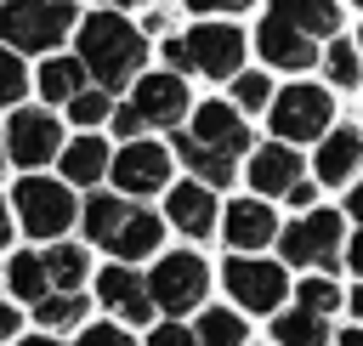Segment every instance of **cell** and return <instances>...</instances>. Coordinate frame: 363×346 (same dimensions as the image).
I'll return each mask as SVG.
<instances>
[{"label": "cell", "instance_id": "1", "mask_svg": "<svg viewBox=\"0 0 363 346\" xmlns=\"http://www.w3.org/2000/svg\"><path fill=\"white\" fill-rule=\"evenodd\" d=\"M74 51L79 62L91 68L96 85H108L113 96L130 91V79L147 68L153 57V34L130 17V11H113V6H91L79 11V28H74Z\"/></svg>", "mask_w": 363, "mask_h": 346}, {"label": "cell", "instance_id": "2", "mask_svg": "<svg viewBox=\"0 0 363 346\" xmlns=\"http://www.w3.org/2000/svg\"><path fill=\"white\" fill-rule=\"evenodd\" d=\"M79 28V0H0V45L23 57L62 51Z\"/></svg>", "mask_w": 363, "mask_h": 346}, {"label": "cell", "instance_id": "3", "mask_svg": "<svg viewBox=\"0 0 363 346\" xmlns=\"http://www.w3.org/2000/svg\"><path fill=\"white\" fill-rule=\"evenodd\" d=\"M335 96H340L335 85L295 74L289 85H278V96H272V108H267V130H272L278 142L306 147V142H318V136L340 119V102H335Z\"/></svg>", "mask_w": 363, "mask_h": 346}, {"label": "cell", "instance_id": "4", "mask_svg": "<svg viewBox=\"0 0 363 346\" xmlns=\"http://www.w3.org/2000/svg\"><path fill=\"white\" fill-rule=\"evenodd\" d=\"M11 210H17V227L28 238H62L74 221H79V199H74V182L62 176H45V170H23L17 187H11Z\"/></svg>", "mask_w": 363, "mask_h": 346}, {"label": "cell", "instance_id": "5", "mask_svg": "<svg viewBox=\"0 0 363 346\" xmlns=\"http://www.w3.org/2000/svg\"><path fill=\"white\" fill-rule=\"evenodd\" d=\"M187 45V79H233L250 62V28H238V17H193L182 28Z\"/></svg>", "mask_w": 363, "mask_h": 346}, {"label": "cell", "instance_id": "6", "mask_svg": "<svg viewBox=\"0 0 363 346\" xmlns=\"http://www.w3.org/2000/svg\"><path fill=\"white\" fill-rule=\"evenodd\" d=\"M340 244H346V210H301L284 233H278V261L284 267H323L335 272L340 267Z\"/></svg>", "mask_w": 363, "mask_h": 346}, {"label": "cell", "instance_id": "7", "mask_svg": "<svg viewBox=\"0 0 363 346\" xmlns=\"http://www.w3.org/2000/svg\"><path fill=\"white\" fill-rule=\"evenodd\" d=\"M62 142H68V130H62V119H57L51 102H17V108H6V153H11L17 170L57 164Z\"/></svg>", "mask_w": 363, "mask_h": 346}, {"label": "cell", "instance_id": "8", "mask_svg": "<svg viewBox=\"0 0 363 346\" xmlns=\"http://www.w3.org/2000/svg\"><path fill=\"white\" fill-rule=\"evenodd\" d=\"M210 278H216V272H210V261H204L199 250H159V261H153V272H147V289H153V306H159V312L182 318V312L204 306Z\"/></svg>", "mask_w": 363, "mask_h": 346}, {"label": "cell", "instance_id": "9", "mask_svg": "<svg viewBox=\"0 0 363 346\" xmlns=\"http://www.w3.org/2000/svg\"><path fill=\"white\" fill-rule=\"evenodd\" d=\"M170 170H176V147L159 142V136H130L113 147V164H108V182L125 193V199H153L170 187Z\"/></svg>", "mask_w": 363, "mask_h": 346}, {"label": "cell", "instance_id": "10", "mask_svg": "<svg viewBox=\"0 0 363 346\" xmlns=\"http://www.w3.org/2000/svg\"><path fill=\"white\" fill-rule=\"evenodd\" d=\"M125 96L136 102V113L147 119V130H176V125H187V113H193V85H187V74H176V68H164V62H159V68H142Z\"/></svg>", "mask_w": 363, "mask_h": 346}, {"label": "cell", "instance_id": "11", "mask_svg": "<svg viewBox=\"0 0 363 346\" xmlns=\"http://www.w3.org/2000/svg\"><path fill=\"white\" fill-rule=\"evenodd\" d=\"M221 284H227L233 306H244V312H278V306H284V295H289V272H284V261L244 255V250H233V255H227Z\"/></svg>", "mask_w": 363, "mask_h": 346}, {"label": "cell", "instance_id": "12", "mask_svg": "<svg viewBox=\"0 0 363 346\" xmlns=\"http://www.w3.org/2000/svg\"><path fill=\"white\" fill-rule=\"evenodd\" d=\"M250 51H255V62L261 68H272V74H312L318 68V57H323V40H312L306 28H295V23H284V17H267L261 11V23H255V34H250Z\"/></svg>", "mask_w": 363, "mask_h": 346}, {"label": "cell", "instance_id": "13", "mask_svg": "<svg viewBox=\"0 0 363 346\" xmlns=\"http://www.w3.org/2000/svg\"><path fill=\"white\" fill-rule=\"evenodd\" d=\"M187 136L204 142V147H216V153H233V159H250V147H255V130H250V119H244V108H238L233 96H204V102H193Z\"/></svg>", "mask_w": 363, "mask_h": 346}, {"label": "cell", "instance_id": "14", "mask_svg": "<svg viewBox=\"0 0 363 346\" xmlns=\"http://www.w3.org/2000/svg\"><path fill=\"white\" fill-rule=\"evenodd\" d=\"M164 221L182 233V238H210L221 233V199L210 182L187 176V182H170L164 187Z\"/></svg>", "mask_w": 363, "mask_h": 346}, {"label": "cell", "instance_id": "15", "mask_svg": "<svg viewBox=\"0 0 363 346\" xmlns=\"http://www.w3.org/2000/svg\"><path fill=\"white\" fill-rule=\"evenodd\" d=\"M278 233H284V221H278V210H272L261 193H244V199L221 204V238H227L233 250L261 255L267 244H278Z\"/></svg>", "mask_w": 363, "mask_h": 346}, {"label": "cell", "instance_id": "16", "mask_svg": "<svg viewBox=\"0 0 363 346\" xmlns=\"http://www.w3.org/2000/svg\"><path fill=\"white\" fill-rule=\"evenodd\" d=\"M306 176V159H301V147L295 142H255L250 147V164H244V182H250V193H261V199H284L295 182Z\"/></svg>", "mask_w": 363, "mask_h": 346}, {"label": "cell", "instance_id": "17", "mask_svg": "<svg viewBox=\"0 0 363 346\" xmlns=\"http://www.w3.org/2000/svg\"><path fill=\"white\" fill-rule=\"evenodd\" d=\"M96 301L125 323H147L153 318V289H147V272H136V261H108L96 272Z\"/></svg>", "mask_w": 363, "mask_h": 346}, {"label": "cell", "instance_id": "18", "mask_svg": "<svg viewBox=\"0 0 363 346\" xmlns=\"http://www.w3.org/2000/svg\"><path fill=\"white\" fill-rule=\"evenodd\" d=\"M312 176L323 187H352L363 176V125H329L312 153Z\"/></svg>", "mask_w": 363, "mask_h": 346}, {"label": "cell", "instance_id": "19", "mask_svg": "<svg viewBox=\"0 0 363 346\" xmlns=\"http://www.w3.org/2000/svg\"><path fill=\"white\" fill-rule=\"evenodd\" d=\"M108 164H113V147H108L102 130H79V136H68L62 153H57V176L74 182V187H85V193L108 182Z\"/></svg>", "mask_w": 363, "mask_h": 346}, {"label": "cell", "instance_id": "20", "mask_svg": "<svg viewBox=\"0 0 363 346\" xmlns=\"http://www.w3.org/2000/svg\"><path fill=\"white\" fill-rule=\"evenodd\" d=\"M91 85V68L79 62V51H45L40 57V68H34V96L40 102H51V108H62L74 91H85Z\"/></svg>", "mask_w": 363, "mask_h": 346}, {"label": "cell", "instance_id": "21", "mask_svg": "<svg viewBox=\"0 0 363 346\" xmlns=\"http://www.w3.org/2000/svg\"><path fill=\"white\" fill-rule=\"evenodd\" d=\"M136 210V199H125L119 187H91L85 204H79V227H85V244L108 250V238L125 227V216Z\"/></svg>", "mask_w": 363, "mask_h": 346}, {"label": "cell", "instance_id": "22", "mask_svg": "<svg viewBox=\"0 0 363 346\" xmlns=\"http://www.w3.org/2000/svg\"><path fill=\"white\" fill-rule=\"evenodd\" d=\"M261 11L306 28L312 40H329V34L346 28V0H261Z\"/></svg>", "mask_w": 363, "mask_h": 346}, {"label": "cell", "instance_id": "23", "mask_svg": "<svg viewBox=\"0 0 363 346\" xmlns=\"http://www.w3.org/2000/svg\"><path fill=\"white\" fill-rule=\"evenodd\" d=\"M170 147H176V164H187V176H199V182H210V187H233V182H238V159H233V153H216V147H204V142H193L187 125L170 130Z\"/></svg>", "mask_w": 363, "mask_h": 346}, {"label": "cell", "instance_id": "24", "mask_svg": "<svg viewBox=\"0 0 363 346\" xmlns=\"http://www.w3.org/2000/svg\"><path fill=\"white\" fill-rule=\"evenodd\" d=\"M164 227H170V221H164L159 210H142V204H136V210L125 216V227L108 238V255H113V261H147V255H159Z\"/></svg>", "mask_w": 363, "mask_h": 346}, {"label": "cell", "instance_id": "25", "mask_svg": "<svg viewBox=\"0 0 363 346\" xmlns=\"http://www.w3.org/2000/svg\"><path fill=\"white\" fill-rule=\"evenodd\" d=\"M318 74H323V85H335L340 96L363 91V45H357V34H329V40H323V57H318Z\"/></svg>", "mask_w": 363, "mask_h": 346}, {"label": "cell", "instance_id": "26", "mask_svg": "<svg viewBox=\"0 0 363 346\" xmlns=\"http://www.w3.org/2000/svg\"><path fill=\"white\" fill-rule=\"evenodd\" d=\"M272 340H278V346H329V318L295 301L289 312L272 318Z\"/></svg>", "mask_w": 363, "mask_h": 346}, {"label": "cell", "instance_id": "27", "mask_svg": "<svg viewBox=\"0 0 363 346\" xmlns=\"http://www.w3.org/2000/svg\"><path fill=\"white\" fill-rule=\"evenodd\" d=\"M6 289L17 295V301H45L51 295V272H45V250L34 255V250H17L11 261H6Z\"/></svg>", "mask_w": 363, "mask_h": 346}, {"label": "cell", "instance_id": "28", "mask_svg": "<svg viewBox=\"0 0 363 346\" xmlns=\"http://www.w3.org/2000/svg\"><path fill=\"white\" fill-rule=\"evenodd\" d=\"M45 272H51V289H79V284L91 278V255H85V244L51 238V250H45Z\"/></svg>", "mask_w": 363, "mask_h": 346}, {"label": "cell", "instance_id": "29", "mask_svg": "<svg viewBox=\"0 0 363 346\" xmlns=\"http://www.w3.org/2000/svg\"><path fill=\"white\" fill-rule=\"evenodd\" d=\"M227 96L244 108V113H267L272 108V96H278V85H272V68H238L233 79H227Z\"/></svg>", "mask_w": 363, "mask_h": 346}, {"label": "cell", "instance_id": "30", "mask_svg": "<svg viewBox=\"0 0 363 346\" xmlns=\"http://www.w3.org/2000/svg\"><path fill=\"white\" fill-rule=\"evenodd\" d=\"M113 102H119V96H113L108 85H96V79H91L85 91H74V96L62 102V113H68V125H79V130H96V125H108Z\"/></svg>", "mask_w": 363, "mask_h": 346}, {"label": "cell", "instance_id": "31", "mask_svg": "<svg viewBox=\"0 0 363 346\" xmlns=\"http://www.w3.org/2000/svg\"><path fill=\"white\" fill-rule=\"evenodd\" d=\"M193 335H199V346H244L250 323L238 318V306H204V318L193 323Z\"/></svg>", "mask_w": 363, "mask_h": 346}, {"label": "cell", "instance_id": "32", "mask_svg": "<svg viewBox=\"0 0 363 346\" xmlns=\"http://www.w3.org/2000/svg\"><path fill=\"white\" fill-rule=\"evenodd\" d=\"M85 312H91V301L79 289H51L45 301H34V323H45V329H79Z\"/></svg>", "mask_w": 363, "mask_h": 346}, {"label": "cell", "instance_id": "33", "mask_svg": "<svg viewBox=\"0 0 363 346\" xmlns=\"http://www.w3.org/2000/svg\"><path fill=\"white\" fill-rule=\"evenodd\" d=\"M28 91H34V68H28V57L11 51V45H0V108L28 102Z\"/></svg>", "mask_w": 363, "mask_h": 346}, {"label": "cell", "instance_id": "34", "mask_svg": "<svg viewBox=\"0 0 363 346\" xmlns=\"http://www.w3.org/2000/svg\"><path fill=\"white\" fill-rule=\"evenodd\" d=\"M295 301L329 318V312H340V284H335V278H301V284H295Z\"/></svg>", "mask_w": 363, "mask_h": 346}, {"label": "cell", "instance_id": "35", "mask_svg": "<svg viewBox=\"0 0 363 346\" xmlns=\"http://www.w3.org/2000/svg\"><path fill=\"white\" fill-rule=\"evenodd\" d=\"M108 125H113V136H119V142H130V136H147V119L136 113V102H130V96H119V102H113Z\"/></svg>", "mask_w": 363, "mask_h": 346}, {"label": "cell", "instance_id": "36", "mask_svg": "<svg viewBox=\"0 0 363 346\" xmlns=\"http://www.w3.org/2000/svg\"><path fill=\"white\" fill-rule=\"evenodd\" d=\"M250 6H261V0H182L187 17H244Z\"/></svg>", "mask_w": 363, "mask_h": 346}, {"label": "cell", "instance_id": "37", "mask_svg": "<svg viewBox=\"0 0 363 346\" xmlns=\"http://www.w3.org/2000/svg\"><path fill=\"white\" fill-rule=\"evenodd\" d=\"M79 346H136L125 329H113V323H91L85 335H79Z\"/></svg>", "mask_w": 363, "mask_h": 346}, {"label": "cell", "instance_id": "38", "mask_svg": "<svg viewBox=\"0 0 363 346\" xmlns=\"http://www.w3.org/2000/svg\"><path fill=\"white\" fill-rule=\"evenodd\" d=\"M318 187H323L318 176H301V182L284 193V204H289V210H312V204H318Z\"/></svg>", "mask_w": 363, "mask_h": 346}, {"label": "cell", "instance_id": "39", "mask_svg": "<svg viewBox=\"0 0 363 346\" xmlns=\"http://www.w3.org/2000/svg\"><path fill=\"white\" fill-rule=\"evenodd\" d=\"M147 346H199V335L182 329V323H159V329L147 335Z\"/></svg>", "mask_w": 363, "mask_h": 346}, {"label": "cell", "instance_id": "40", "mask_svg": "<svg viewBox=\"0 0 363 346\" xmlns=\"http://www.w3.org/2000/svg\"><path fill=\"white\" fill-rule=\"evenodd\" d=\"M340 210H346V221H357V227H363V176L340 193Z\"/></svg>", "mask_w": 363, "mask_h": 346}, {"label": "cell", "instance_id": "41", "mask_svg": "<svg viewBox=\"0 0 363 346\" xmlns=\"http://www.w3.org/2000/svg\"><path fill=\"white\" fill-rule=\"evenodd\" d=\"M11 233H17V210H11V199H0V250L11 244Z\"/></svg>", "mask_w": 363, "mask_h": 346}, {"label": "cell", "instance_id": "42", "mask_svg": "<svg viewBox=\"0 0 363 346\" xmlns=\"http://www.w3.org/2000/svg\"><path fill=\"white\" fill-rule=\"evenodd\" d=\"M346 267H352V272L363 278V227H357V233L346 238Z\"/></svg>", "mask_w": 363, "mask_h": 346}, {"label": "cell", "instance_id": "43", "mask_svg": "<svg viewBox=\"0 0 363 346\" xmlns=\"http://www.w3.org/2000/svg\"><path fill=\"white\" fill-rule=\"evenodd\" d=\"M96 6H113V11H147V6H159V0H96Z\"/></svg>", "mask_w": 363, "mask_h": 346}, {"label": "cell", "instance_id": "44", "mask_svg": "<svg viewBox=\"0 0 363 346\" xmlns=\"http://www.w3.org/2000/svg\"><path fill=\"white\" fill-rule=\"evenodd\" d=\"M11 346H57V340H51V335H28V340H23V335H17V340H11Z\"/></svg>", "mask_w": 363, "mask_h": 346}, {"label": "cell", "instance_id": "45", "mask_svg": "<svg viewBox=\"0 0 363 346\" xmlns=\"http://www.w3.org/2000/svg\"><path fill=\"white\" fill-rule=\"evenodd\" d=\"M346 306H352V318H363V284H357V289L346 295Z\"/></svg>", "mask_w": 363, "mask_h": 346}, {"label": "cell", "instance_id": "46", "mask_svg": "<svg viewBox=\"0 0 363 346\" xmlns=\"http://www.w3.org/2000/svg\"><path fill=\"white\" fill-rule=\"evenodd\" d=\"M340 346H363V329H346V335H340Z\"/></svg>", "mask_w": 363, "mask_h": 346}, {"label": "cell", "instance_id": "47", "mask_svg": "<svg viewBox=\"0 0 363 346\" xmlns=\"http://www.w3.org/2000/svg\"><path fill=\"white\" fill-rule=\"evenodd\" d=\"M11 164V153H6V119H0V170Z\"/></svg>", "mask_w": 363, "mask_h": 346}, {"label": "cell", "instance_id": "48", "mask_svg": "<svg viewBox=\"0 0 363 346\" xmlns=\"http://www.w3.org/2000/svg\"><path fill=\"white\" fill-rule=\"evenodd\" d=\"M346 6H357V11H363V0H346Z\"/></svg>", "mask_w": 363, "mask_h": 346}, {"label": "cell", "instance_id": "49", "mask_svg": "<svg viewBox=\"0 0 363 346\" xmlns=\"http://www.w3.org/2000/svg\"><path fill=\"white\" fill-rule=\"evenodd\" d=\"M357 45H363V23H357Z\"/></svg>", "mask_w": 363, "mask_h": 346}, {"label": "cell", "instance_id": "50", "mask_svg": "<svg viewBox=\"0 0 363 346\" xmlns=\"http://www.w3.org/2000/svg\"><path fill=\"white\" fill-rule=\"evenodd\" d=\"M0 278H6V267H0Z\"/></svg>", "mask_w": 363, "mask_h": 346}, {"label": "cell", "instance_id": "51", "mask_svg": "<svg viewBox=\"0 0 363 346\" xmlns=\"http://www.w3.org/2000/svg\"><path fill=\"white\" fill-rule=\"evenodd\" d=\"M0 340H6V335H0Z\"/></svg>", "mask_w": 363, "mask_h": 346}]
</instances>
